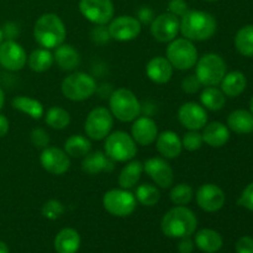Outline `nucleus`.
Returning a JSON list of instances; mask_svg holds the SVG:
<instances>
[{"mask_svg":"<svg viewBox=\"0 0 253 253\" xmlns=\"http://www.w3.org/2000/svg\"><path fill=\"white\" fill-rule=\"evenodd\" d=\"M198 220L194 212L187 207H174L166 212L161 222L162 232L170 239L190 237L195 232Z\"/></svg>","mask_w":253,"mask_h":253,"instance_id":"obj_2","label":"nucleus"},{"mask_svg":"<svg viewBox=\"0 0 253 253\" xmlns=\"http://www.w3.org/2000/svg\"><path fill=\"white\" fill-rule=\"evenodd\" d=\"M225 74H226V63L219 54L207 53L202 58H198L195 64V76L198 77L202 85H219Z\"/></svg>","mask_w":253,"mask_h":253,"instance_id":"obj_8","label":"nucleus"},{"mask_svg":"<svg viewBox=\"0 0 253 253\" xmlns=\"http://www.w3.org/2000/svg\"><path fill=\"white\" fill-rule=\"evenodd\" d=\"M42 215L48 220H57L63 215L64 207L59 200L51 199L46 202L42 207Z\"/></svg>","mask_w":253,"mask_h":253,"instance_id":"obj_38","label":"nucleus"},{"mask_svg":"<svg viewBox=\"0 0 253 253\" xmlns=\"http://www.w3.org/2000/svg\"><path fill=\"white\" fill-rule=\"evenodd\" d=\"M110 113L121 123H131L141 115V104L137 96L126 88H119L111 94Z\"/></svg>","mask_w":253,"mask_h":253,"instance_id":"obj_4","label":"nucleus"},{"mask_svg":"<svg viewBox=\"0 0 253 253\" xmlns=\"http://www.w3.org/2000/svg\"><path fill=\"white\" fill-rule=\"evenodd\" d=\"M178 120L188 130L199 131L208 124V113L203 105L189 101L179 108Z\"/></svg>","mask_w":253,"mask_h":253,"instance_id":"obj_18","label":"nucleus"},{"mask_svg":"<svg viewBox=\"0 0 253 253\" xmlns=\"http://www.w3.org/2000/svg\"><path fill=\"white\" fill-rule=\"evenodd\" d=\"M64 151L69 157L82 158L91 151V143L85 136L72 135L64 142Z\"/></svg>","mask_w":253,"mask_h":253,"instance_id":"obj_32","label":"nucleus"},{"mask_svg":"<svg viewBox=\"0 0 253 253\" xmlns=\"http://www.w3.org/2000/svg\"><path fill=\"white\" fill-rule=\"evenodd\" d=\"M81 247L78 231L71 227L62 229L54 237V250L57 253H77Z\"/></svg>","mask_w":253,"mask_h":253,"instance_id":"obj_25","label":"nucleus"},{"mask_svg":"<svg viewBox=\"0 0 253 253\" xmlns=\"http://www.w3.org/2000/svg\"><path fill=\"white\" fill-rule=\"evenodd\" d=\"M207 1H217V0H207Z\"/></svg>","mask_w":253,"mask_h":253,"instance_id":"obj_53","label":"nucleus"},{"mask_svg":"<svg viewBox=\"0 0 253 253\" xmlns=\"http://www.w3.org/2000/svg\"><path fill=\"white\" fill-rule=\"evenodd\" d=\"M203 128H204L202 133L203 141L210 147H222L230 140V128L219 121L207 124Z\"/></svg>","mask_w":253,"mask_h":253,"instance_id":"obj_22","label":"nucleus"},{"mask_svg":"<svg viewBox=\"0 0 253 253\" xmlns=\"http://www.w3.org/2000/svg\"><path fill=\"white\" fill-rule=\"evenodd\" d=\"M27 63L24 47L14 40H7L0 44V64L10 72L21 71Z\"/></svg>","mask_w":253,"mask_h":253,"instance_id":"obj_14","label":"nucleus"},{"mask_svg":"<svg viewBox=\"0 0 253 253\" xmlns=\"http://www.w3.org/2000/svg\"><path fill=\"white\" fill-rule=\"evenodd\" d=\"M200 101L205 109L210 111H219L226 103V95L216 86H207L200 94Z\"/></svg>","mask_w":253,"mask_h":253,"instance_id":"obj_33","label":"nucleus"},{"mask_svg":"<svg viewBox=\"0 0 253 253\" xmlns=\"http://www.w3.org/2000/svg\"><path fill=\"white\" fill-rule=\"evenodd\" d=\"M250 109H251V114L253 115V96L251 99V103H250Z\"/></svg>","mask_w":253,"mask_h":253,"instance_id":"obj_52","label":"nucleus"},{"mask_svg":"<svg viewBox=\"0 0 253 253\" xmlns=\"http://www.w3.org/2000/svg\"><path fill=\"white\" fill-rule=\"evenodd\" d=\"M141 29H142V25L140 24V21L130 15L115 17L111 20L108 26L111 39L120 42L135 40L141 34Z\"/></svg>","mask_w":253,"mask_h":253,"instance_id":"obj_13","label":"nucleus"},{"mask_svg":"<svg viewBox=\"0 0 253 253\" xmlns=\"http://www.w3.org/2000/svg\"><path fill=\"white\" fill-rule=\"evenodd\" d=\"M4 103H5V95H4V91L1 90V88H0V110L2 109V106H4Z\"/></svg>","mask_w":253,"mask_h":253,"instance_id":"obj_50","label":"nucleus"},{"mask_svg":"<svg viewBox=\"0 0 253 253\" xmlns=\"http://www.w3.org/2000/svg\"><path fill=\"white\" fill-rule=\"evenodd\" d=\"M173 67L166 57H153L146 66L148 79L156 84H166L173 76Z\"/></svg>","mask_w":253,"mask_h":253,"instance_id":"obj_21","label":"nucleus"},{"mask_svg":"<svg viewBox=\"0 0 253 253\" xmlns=\"http://www.w3.org/2000/svg\"><path fill=\"white\" fill-rule=\"evenodd\" d=\"M12 106L16 110L26 114L34 120H40L44 115V108L41 101L30 96L20 95L12 99Z\"/></svg>","mask_w":253,"mask_h":253,"instance_id":"obj_29","label":"nucleus"},{"mask_svg":"<svg viewBox=\"0 0 253 253\" xmlns=\"http://www.w3.org/2000/svg\"><path fill=\"white\" fill-rule=\"evenodd\" d=\"M0 253H9V247L2 241H0Z\"/></svg>","mask_w":253,"mask_h":253,"instance_id":"obj_49","label":"nucleus"},{"mask_svg":"<svg viewBox=\"0 0 253 253\" xmlns=\"http://www.w3.org/2000/svg\"><path fill=\"white\" fill-rule=\"evenodd\" d=\"M143 170L148 177L162 189L172 187L174 182V173L169 163L161 157H152L143 163Z\"/></svg>","mask_w":253,"mask_h":253,"instance_id":"obj_15","label":"nucleus"},{"mask_svg":"<svg viewBox=\"0 0 253 253\" xmlns=\"http://www.w3.org/2000/svg\"><path fill=\"white\" fill-rule=\"evenodd\" d=\"M42 168L54 175H62L71 167V157L58 147H46L40 155Z\"/></svg>","mask_w":253,"mask_h":253,"instance_id":"obj_16","label":"nucleus"},{"mask_svg":"<svg viewBox=\"0 0 253 253\" xmlns=\"http://www.w3.org/2000/svg\"><path fill=\"white\" fill-rule=\"evenodd\" d=\"M188 10L189 9L185 0H170L168 2V12L175 15L177 17H182Z\"/></svg>","mask_w":253,"mask_h":253,"instance_id":"obj_43","label":"nucleus"},{"mask_svg":"<svg viewBox=\"0 0 253 253\" xmlns=\"http://www.w3.org/2000/svg\"><path fill=\"white\" fill-rule=\"evenodd\" d=\"M166 56L173 68L178 71H188L197 64L198 49L193 41L182 37V39H174L169 42Z\"/></svg>","mask_w":253,"mask_h":253,"instance_id":"obj_6","label":"nucleus"},{"mask_svg":"<svg viewBox=\"0 0 253 253\" xmlns=\"http://www.w3.org/2000/svg\"><path fill=\"white\" fill-rule=\"evenodd\" d=\"M91 37L96 43H105L111 39L108 27H105V25H98V27H95L91 32Z\"/></svg>","mask_w":253,"mask_h":253,"instance_id":"obj_44","label":"nucleus"},{"mask_svg":"<svg viewBox=\"0 0 253 253\" xmlns=\"http://www.w3.org/2000/svg\"><path fill=\"white\" fill-rule=\"evenodd\" d=\"M79 11L91 24L106 25L114 17V4L111 0H81Z\"/></svg>","mask_w":253,"mask_h":253,"instance_id":"obj_11","label":"nucleus"},{"mask_svg":"<svg viewBox=\"0 0 253 253\" xmlns=\"http://www.w3.org/2000/svg\"><path fill=\"white\" fill-rule=\"evenodd\" d=\"M236 253H253V239L251 236L240 237L236 242Z\"/></svg>","mask_w":253,"mask_h":253,"instance_id":"obj_45","label":"nucleus"},{"mask_svg":"<svg viewBox=\"0 0 253 253\" xmlns=\"http://www.w3.org/2000/svg\"><path fill=\"white\" fill-rule=\"evenodd\" d=\"M9 128H10L9 120H7L4 115L0 114V138L6 136V133L9 132Z\"/></svg>","mask_w":253,"mask_h":253,"instance_id":"obj_48","label":"nucleus"},{"mask_svg":"<svg viewBox=\"0 0 253 253\" xmlns=\"http://www.w3.org/2000/svg\"><path fill=\"white\" fill-rule=\"evenodd\" d=\"M200 86H202V83H200V81L198 79V77L195 74L185 77L182 81L183 91H185L188 94H195L197 91H199Z\"/></svg>","mask_w":253,"mask_h":253,"instance_id":"obj_42","label":"nucleus"},{"mask_svg":"<svg viewBox=\"0 0 253 253\" xmlns=\"http://www.w3.org/2000/svg\"><path fill=\"white\" fill-rule=\"evenodd\" d=\"M252 132H253V131H252Z\"/></svg>","mask_w":253,"mask_h":253,"instance_id":"obj_54","label":"nucleus"},{"mask_svg":"<svg viewBox=\"0 0 253 253\" xmlns=\"http://www.w3.org/2000/svg\"><path fill=\"white\" fill-rule=\"evenodd\" d=\"M180 30V20L170 12L158 15L151 22V35L161 43H169L177 39Z\"/></svg>","mask_w":253,"mask_h":253,"instance_id":"obj_12","label":"nucleus"},{"mask_svg":"<svg viewBox=\"0 0 253 253\" xmlns=\"http://www.w3.org/2000/svg\"><path fill=\"white\" fill-rule=\"evenodd\" d=\"M237 204L245 209L250 210V211H253V182L245 188L241 197L237 200Z\"/></svg>","mask_w":253,"mask_h":253,"instance_id":"obj_41","label":"nucleus"},{"mask_svg":"<svg viewBox=\"0 0 253 253\" xmlns=\"http://www.w3.org/2000/svg\"><path fill=\"white\" fill-rule=\"evenodd\" d=\"M193 195H194L193 188L185 183L174 185L169 193L170 202L178 207H185L187 204H189L193 199Z\"/></svg>","mask_w":253,"mask_h":253,"instance_id":"obj_37","label":"nucleus"},{"mask_svg":"<svg viewBox=\"0 0 253 253\" xmlns=\"http://www.w3.org/2000/svg\"><path fill=\"white\" fill-rule=\"evenodd\" d=\"M235 47L245 57H253V25H246L237 31Z\"/></svg>","mask_w":253,"mask_h":253,"instance_id":"obj_35","label":"nucleus"},{"mask_svg":"<svg viewBox=\"0 0 253 253\" xmlns=\"http://www.w3.org/2000/svg\"><path fill=\"white\" fill-rule=\"evenodd\" d=\"M2 39H4V32H2V30L0 29V44H1Z\"/></svg>","mask_w":253,"mask_h":253,"instance_id":"obj_51","label":"nucleus"},{"mask_svg":"<svg viewBox=\"0 0 253 253\" xmlns=\"http://www.w3.org/2000/svg\"><path fill=\"white\" fill-rule=\"evenodd\" d=\"M54 58L51 51L47 48H37L30 53L27 57V64H29L30 69L36 73H43V72L48 71L53 64Z\"/></svg>","mask_w":253,"mask_h":253,"instance_id":"obj_31","label":"nucleus"},{"mask_svg":"<svg viewBox=\"0 0 253 253\" xmlns=\"http://www.w3.org/2000/svg\"><path fill=\"white\" fill-rule=\"evenodd\" d=\"M137 200L135 194L127 189H111L103 197V207L109 214L118 217L130 216L136 209Z\"/></svg>","mask_w":253,"mask_h":253,"instance_id":"obj_9","label":"nucleus"},{"mask_svg":"<svg viewBox=\"0 0 253 253\" xmlns=\"http://www.w3.org/2000/svg\"><path fill=\"white\" fill-rule=\"evenodd\" d=\"M216 20L202 10H188L180 20L179 32L190 41H207L216 32Z\"/></svg>","mask_w":253,"mask_h":253,"instance_id":"obj_1","label":"nucleus"},{"mask_svg":"<svg viewBox=\"0 0 253 253\" xmlns=\"http://www.w3.org/2000/svg\"><path fill=\"white\" fill-rule=\"evenodd\" d=\"M227 127L236 133H251L253 131V115L251 111L239 109L232 111L227 118Z\"/></svg>","mask_w":253,"mask_h":253,"instance_id":"obj_28","label":"nucleus"},{"mask_svg":"<svg viewBox=\"0 0 253 253\" xmlns=\"http://www.w3.org/2000/svg\"><path fill=\"white\" fill-rule=\"evenodd\" d=\"M114 125V116L110 110L98 106L88 114L84 123V131L91 140L101 141L110 133Z\"/></svg>","mask_w":253,"mask_h":253,"instance_id":"obj_10","label":"nucleus"},{"mask_svg":"<svg viewBox=\"0 0 253 253\" xmlns=\"http://www.w3.org/2000/svg\"><path fill=\"white\" fill-rule=\"evenodd\" d=\"M136 19L140 21L141 25H142V24H146V25L151 24V22H152V20L155 19V17H153L152 9H150L148 6H142L137 11V17H136Z\"/></svg>","mask_w":253,"mask_h":253,"instance_id":"obj_46","label":"nucleus"},{"mask_svg":"<svg viewBox=\"0 0 253 253\" xmlns=\"http://www.w3.org/2000/svg\"><path fill=\"white\" fill-rule=\"evenodd\" d=\"M61 90L68 100L83 101L95 93L96 82L90 74L84 72H74L63 79Z\"/></svg>","mask_w":253,"mask_h":253,"instance_id":"obj_5","label":"nucleus"},{"mask_svg":"<svg viewBox=\"0 0 253 253\" xmlns=\"http://www.w3.org/2000/svg\"><path fill=\"white\" fill-rule=\"evenodd\" d=\"M203 143H204V141H203V136L199 131L189 130L184 136H183V148H185V150L189 151V152L198 151L202 147Z\"/></svg>","mask_w":253,"mask_h":253,"instance_id":"obj_39","label":"nucleus"},{"mask_svg":"<svg viewBox=\"0 0 253 253\" xmlns=\"http://www.w3.org/2000/svg\"><path fill=\"white\" fill-rule=\"evenodd\" d=\"M105 155L114 162H127L133 160L137 153V146L132 136L124 131L109 133L104 142Z\"/></svg>","mask_w":253,"mask_h":253,"instance_id":"obj_7","label":"nucleus"},{"mask_svg":"<svg viewBox=\"0 0 253 253\" xmlns=\"http://www.w3.org/2000/svg\"><path fill=\"white\" fill-rule=\"evenodd\" d=\"M194 241L190 237H183L178 244V251L179 253H192L194 251Z\"/></svg>","mask_w":253,"mask_h":253,"instance_id":"obj_47","label":"nucleus"},{"mask_svg":"<svg viewBox=\"0 0 253 253\" xmlns=\"http://www.w3.org/2000/svg\"><path fill=\"white\" fill-rule=\"evenodd\" d=\"M195 246L205 253H215L222 247V237L217 231L211 229H203L195 234Z\"/></svg>","mask_w":253,"mask_h":253,"instance_id":"obj_26","label":"nucleus"},{"mask_svg":"<svg viewBox=\"0 0 253 253\" xmlns=\"http://www.w3.org/2000/svg\"><path fill=\"white\" fill-rule=\"evenodd\" d=\"M131 136L137 145L148 146L156 141L158 127L155 120L147 116H138L131 126Z\"/></svg>","mask_w":253,"mask_h":253,"instance_id":"obj_19","label":"nucleus"},{"mask_svg":"<svg viewBox=\"0 0 253 253\" xmlns=\"http://www.w3.org/2000/svg\"><path fill=\"white\" fill-rule=\"evenodd\" d=\"M82 169L88 174H99L101 172H111L114 169V161L101 151L89 152L83 157Z\"/></svg>","mask_w":253,"mask_h":253,"instance_id":"obj_23","label":"nucleus"},{"mask_svg":"<svg viewBox=\"0 0 253 253\" xmlns=\"http://www.w3.org/2000/svg\"><path fill=\"white\" fill-rule=\"evenodd\" d=\"M135 198L143 207H155L161 199V193L156 185L145 183L136 188Z\"/></svg>","mask_w":253,"mask_h":253,"instance_id":"obj_36","label":"nucleus"},{"mask_svg":"<svg viewBox=\"0 0 253 253\" xmlns=\"http://www.w3.org/2000/svg\"><path fill=\"white\" fill-rule=\"evenodd\" d=\"M195 198L200 209L207 212H216L221 210L226 200L221 188L212 183L203 184L198 189Z\"/></svg>","mask_w":253,"mask_h":253,"instance_id":"obj_17","label":"nucleus"},{"mask_svg":"<svg viewBox=\"0 0 253 253\" xmlns=\"http://www.w3.org/2000/svg\"><path fill=\"white\" fill-rule=\"evenodd\" d=\"M31 142L36 148H46L49 145V135L43 128H34L31 132Z\"/></svg>","mask_w":253,"mask_h":253,"instance_id":"obj_40","label":"nucleus"},{"mask_svg":"<svg viewBox=\"0 0 253 253\" xmlns=\"http://www.w3.org/2000/svg\"><path fill=\"white\" fill-rule=\"evenodd\" d=\"M220 85H221L222 93L226 96H230V98L239 96L240 94L244 93L245 89H246V76L240 71L230 72V73L225 74Z\"/></svg>","mask_w":253,"mask_h":253,"instance_id":"obj_27","label":"nucleus"},{"mask_svg":"<svg viewBox=\"0 0 253 253\" xmlns=\"http://www.w3.org/2000/svg\"><path fill=\"white\" fill-rule=\"evenodd\" d=\"M156 147L166 160H174L182 153L183 145L179 136L173 131H163L156 138Z\"/></svg>","mask_w":253,"mask_h":253,"instance_id":"obj_20","label":"nucleus"},{"mask_svg":"<svg viewBox=\"0 0 253 253\" xmlns=\"http://www.w3.org/2000/svg\"><path fill=\"white\" fill-rule=\"evenodd\" d=\"M143 172V165L140 161H131L121 169L119 174V185L123 189H132L136 187Z\"/></svg>","mask_w":253,"mask_h":253,"instance_id":"obj_30","label":"nucleus"},{"mask_svg":"<svg viewBox=\"0 0 253 253\" xmlns=\"http://www.w3.org/2000/svg\"><path fill=\"white\" fill-rule=\"evenodd\" d=\"M66 36V26L58 15L51 12L43 14L35 22L34 37L37 43L43 48H56L63 43Z\"/></svg>","mask_w":253,"mask_h":253,"instance_id":"obj_3","label":"nucleus"},{"mask_svg":"<svg viewBox=\"0 0 253 253\" xmlns=\"http://www.w3.org/2000/svg\"><path fill=\"white\" fill-rule=\"evenodd\" d=\"M53 58L59 68L66 72L74 71L81 64V54L72 44L62 43L56 47Z\"/></svg>","mask_w":253,"mask_h":253,"instance_id":"obj_24","label":"nucleus"},{"mask_svg":"<svg viewBox=\"0 0 253 253\" xmlns=\"http://www.w3.org/2000/svg\"><path fill=\"white\" fill-rule=\"evenodd\" d=\"M43 116L47 125L54 130H64L71 124V115L61 106H52Z\"/></svg>","mask_w":253,"mask_h":253,"instance_id":"obj_34","label":"nucleus"}]
</instances>
